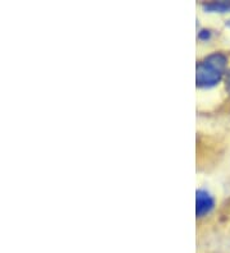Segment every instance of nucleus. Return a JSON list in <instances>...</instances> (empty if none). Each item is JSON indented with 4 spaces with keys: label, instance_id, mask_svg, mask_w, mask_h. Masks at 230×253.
<instances>
[{
    "label": "nucleus",
    "instance_id": "1",
    "mask_svg": "<svg viewBox=\"0 0 230 253\" xmlns=\"http://www.w3.org/2000/svg\"><path fill=\"white\" fill-rule=\"evenodd\" d=\"M228 56L223 53H211L196 65V84L198 88L218 86L227 73Z\"/></svg>",
    "mask_w": 230,
    "mask_h": 253
},
{
    "label": "nucleus",
    "instance_id": "2",
    "mask_svg": "<svg viewBox=\"0 0 230 253\" xmlns=\"http://www.w3.org/2000/svg\"><path fill=\"white\" fill-rule=\"evenodd\" d=\"M215 207V198L209 191L199 188L196 191V215L197 217L207 216Z\"/></svg>",
    "mask_w": 230,
    "mask_h": 253
},
{
    "label": "nucleus",
    "instance_id": "3",
    "mask_svg": "<svg viewBox=\"0 0 230 253\" xmlns=\"http://www.w3.org/2000/svg\"><path fill=\"white\" fill-rule=\"evenodd\" d=\"M202 9L206 13L227 14V13H230V1H209V3H203Z\"/></svg>",
    "mask_w": 230,
    "mask_h": 253
},
{
    "label": "nucleus",
    "instance_id": "4",
    "mask_svg": "<svg viewBox=\"0 0 230 253\" xmlns=\"http://www.w3.org/2000/svg\"><path fill=\"white\" fill-rule=\"evenodd\" d=\"M212 37V31L209 28H201L197 34V39L199 41H209Z\"/></svg>",
    "mask_w": 230,
    "mask_h": 253
},
{
    "label": "nucleus",
    "instance_id": "5",
    "mask_svg": "<svg viewBox=\"0 0 230 253\" xmlns=\"http://www.w3.org/2000/svg\"><path fill=\"white\" fill-rule=\"evenodd\" d=\"M225 88H227L228 93L230 95V69L225 74Z\"/></svg>",
    "mask_w": 230,
    "mask_h": 253
},
{
    "label": "nucleus",
    "instance_id": "6",
    "mask_svg": "<svg viewBox=\"0 0 230 253\" xmlns=\"http://www.w3.org/2000/svg\"><path fill=\"white\" fill-rule=\"evenodd\" d=\"M225 25H227V27L230 28V19H228V21L225 22Z\"/></svg>",
    "mask_w": 230,
    "mask_h": 253
}]
</instances>
